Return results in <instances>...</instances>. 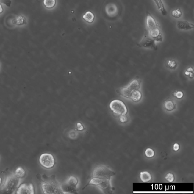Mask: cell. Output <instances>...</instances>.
Instances as JSON below:
<instances>
[{
	"mask_svg": "<svg viewBox=\"0 0 194 194\" xmlns=\"http://www.w3.org/2000/svg\"><path fill=\"white\" fill-rule=\"evenodd\" d=\"M94 18H95V16H94L93 14L89 11L87 12L83 16V18L89 23H92L93 21Z\"/></svg>",
	"mask_w": 194,
	"mask_h": 194,
	"instance_id": "obj_21",
	"label": "cell"
},
{
	"mask_svg": "<svg viewBox=\"0 0 194 194\" xmlns=\"http://www.w3.org/2000/svg\"><path fill=\"white\" fill-rule=\"evenodd\" d=\"M3 182V180L2 177H0V185L2 184Z\"/></svg>",
	"mask_w": 194,
	"mask_h": 194,
	"instance_id": "obj_32",
	"label": "cell"
},
{
	"mask_svg": "<svg viewBox=\"0 0 194 194\" xmlns=\"http://www.w3.org/2000/svg\"><path fill=\"white\" fill-rule=\"evenodd\" d=\"M141 84L139 80L137 79H134L130 82L127 87L132 93L133 91L140 90V88Z\"/></svg>",
	"mask_w": 194,
	"mask_h": 194,
	"instance_id": "obj_13",
	"label": "cell"
},
{
	"mask_svg": "<svg viewBox=\"0 0 194 194\" xmlns=\"http://www.w3.org/2000/svg\"><path fill=\"white\" fill-rule=\"evenodd\" d=\"M2 4L6 5L7 7H10L12 4V1L10 0H0V4Z\"/></svg>",
	"mask_w": 194,
	"mask_h": 194,
	"instance_id": "obj_28",
	"label": "cell"
},
{
	"mask_svg": "<svg viewBox=\"0 0 194 194\" xmlns=\"http://www.w3.org/2000/svg\"><path fill=\"white\" fill-rule=\"evenodd\" d=\"M41 182L42 192L46 194H63L61 189V183L57 180L54 175L48 176L44 175Z\"/></svg>",
	"mask_w": 194,
	"mask_h": 194,
	"instance_id": "obj_2",
	"label": "cell"
},
{
	"mask_svg": "<svg viewBox=\"0 0 194 194\" xmlns=\"http://www.w3.org/2000/svg\"><path fill=\"white\" fill-rule=\"evenodd\" d=\"M145 155L148 158H152L155 155V152L153 149L148 148L145 151Z\"/></svg>",
	"mask_w": 194,
	"mask_h": 194,
	"instance_id": "obj_25",
	"label": "cell"
},
{
	"mask_svg": "<svg viewBox=\"0 0 194 194\" xmlns=\"http://www.w3.org/2000/svg\"><path fill=\"white\" fill-rule=\"evenodd\" d=\"M156 3L158 9L160 11L162 15L163 16H166L168 14L167 11L165 8L162 0H154Z\"/></svg>",
	"mask_w": 194,
	"mask_h": 194,
	"instance_id": "obj_16",
	"label": "cell"
},
{
	"mask_svg": "<svg viewBox=\"0 0 194 194\" xmlns=\"http://www.w3.org/2000/svg\"><path fill=\"white\" fill-rule=\"evenodd\" d=\"M184 74H185V76L186 77H187L188 78L192 79L194 77V74L193 71H188L187 70H186L185 73H184Z\"/></svg>",
	"mask_w": 194,
	"mask_h": 194,
	"instance_id": "obj_27",
	"label": "cell"
},
{
	"mask_svg": "<svg viewBox=\"0 0 194 194\" xmlns=\"http://www.w3.org/2000/svg\"><path fill=\"white\" fill-rule=\"evenodd\" d=\"M146 24L148 30H150L155 28L159 27L158 24L154 18L148 12L146 13Z\"/></svg>",
	"mask_w": 194,
	"mask_h": 194,
	"instance_id": "obj_10",
	"label": "cell"
},
{
	"mask_svg": "<svg viewBox=\"0 0 194 194\" xmlns=\"http://www.w3.org/2000/svg\"><path fill=\"white\" fill-rule=\"evenodd\" d=\"M44 4L47 8H53L55 6L56 4L55 0H44Z\"/></svg>",
	"mask_w": 194,
	"mask_h": 194,
	"instance_id": "obj_24",
	"label": "cell"
},
{
	"mask_svg": "<svg viewBox=\"0 0 194 194\" xmlns=\"http://www.w3.org/2000/svg\"><path fill=\"white\" fill-rule=\"evenodd\" d=\"M15 174L18 178L23 179L26 175V171L23 167H19L15 170Z\"/></svg>",
	"mask_w": 194,
	"mask_h": 194,
	"instance_id": "obj_20",
	"label": "cell"
},
{
	"mask_svg": "<svg viewBox=\"0 0 194 194\" xmlns=\"http://www.w3.org/2000/svg\"><path fill=\"white\" fill-rule=\"evenodd\" d=\"M173 96L176 99L181 100L184 98L185 94L181 90H176L173 91Z\"/></svg>",
	"mask_w": 194,
	"mask_h": 194,
	"instance_id": "obj_22",
	"label": "cell"
},
{
	"mask_svg": "<svg viewBox=\"0 0 194 194\" xmlns=\"http://www.w3.org/2000/svg\"><path fill=\"white\" fill-rule=\"evenodd\" d=\"M166 179L169 182H172L174 181V175L172 173H170L168 174L165 177Z\"/></svg>",
	"mask_w": 194,
	"mask_h": 194,
	"instance_id": "obj_26",
	"label": "cell"
},
{
	"mask_svg": "<svg viewBox=\"0 0 194 194\" xmlns=\"http://www.w3.org/2000/svg\"><path fill=\"white\" fill-rule=\"evenodd\" d=\"M148 34L152 39L157 42H161L163 41V36L159 27H157L149 30Z\"/></svg>",
	"mask_w": 194,
	"mask_h": 194,
	"instance_id": "obj_9",
	"label": "cell"
},
{
	"mask_svg": "<svg viewBox=\"0 0 194 194\" xmlns=\"http://www.w3.org/2000/svg\"><path fill=\"white\" fill-rule=\"evenodd\" d=\"M182 13L179 8L173 10L171 12V15L173 17L176 18H179L182 16Z\"/></svg>",
	"mask_w": 194,
	"mask_h": 194,
	"instance_id": "obj_23",
	"label": "cell"
},
{
	"mask_svg": "<svg viewBox=\"0 0 194 194\" xmlns=\"http://www.w3.org/2000/svg\"><path fill=\"white\" fill-rule=\"evenodd\" d=\"M120 120L121 123H124L126 122L128 120V118L126 115H124L120 116Z\"/></svg>",
	"mask_w": 194,
	"mask_h": 194,
	"instance_id": "obj_29",
	"label": "cell"
},
{
	"mask_svg": "<svg viewBox=\"0 0 194 194\" xmlns=\"http://www.w3.org/2000/svg\"><path fill=\"white\" fill-rule=\"evenodd\" d=\"M142 97V93L140 90H137L133 91L132 93L130 99L133 102H138L141 100Z\"/></svg>",
	"mask_w": 194,
	"mask_h": 194,
	"instance_id": "obj_14",
	"label": "cell"
},
{
	"mask_svg": "<svg viewBox=\"0 0 194 194\" xmlns=\"http://www.w3.org/2000/svg\"><path fill=\"white\" fill-rule=\"evenodd\" d=\"M15 193L17 194H34V186L32 183L21 184L16 190Z\"/></svg>",
	"mask_w": 194,
	"mask_h": 194,
	"instance_id": "obj_8",
	"label": "cell"
},
{
	"mask_svg": "<svg viewBox=\"0 0 194 194\" xmlns=\"http://www.w3.org/2000/svg\"><path fill=\"white\" fill-rule=\"evenodd\" d=\"M110 110L117 116L126 115L127 113V108L125 104L119 99H115L110 104Z\"/></svg>",
	"mask_w": 194,
	"mask_h": 194,
	"instance_id": "obj_5",
	"label": "cell"
},
{
	"mask_svg": "<svg viewBox=\"0 0 194 194\" xmlns=\"http://www.w3.org/2000/svg\"><path fill=\"white\" fill-rule=\"evenodd\" d=\"M119 93L121 96L127 99H130L132 92L126 87H123L119 90Z\"/></svg>",
	"mask_w": 194,
	"mask_h": 194,
	"instance_id": "obj_17",
	"label": "cell"
},
{
	"mask_svg": "<svg viewBox=\"0 0 194 194\" xmlns=\"http://www.w3.org/2000/svg\"><path fill=\"white\" fill-rule=\"evenodd\" d=\"M39 162L42 167L47 169L53 168L56 163L53 155L47 153L42 154L40 156Z\"/></svg>",
	"mask_w": 194,
	"mask_h": 194,
	"instance_id": "obj_6",
	"label": "cell"
},
{
	"mask_svg": "<svg viewBox=\"0 0 194 194\" xmlns=\"http://www.w3.org/2000/svg\"><path fill=\"white\" fill-rule=\"evenodd\" d=\"M13 23L14 24L18 26L23 25L26 24L27 23L26 18L22 16H19L16 19H14Z\"/></svg>",
	"mask_w": 194,
	"mask_h": 194,
	"instance_id": "obj_19",
	"label": "cell"
},
{
	"mask_svg": "<svg viewBox=\"0 0 194 194\" xmlns=\"http://www.w3.org/2000/svg\"><path fill=\"white\" fill-rule=\"evenodd\" d=\"M77 130L79 131H82L84 129V127L83 126L82 124L80 123H78L77 124Z\"/></svg>",
	"mask_w": 194,
	"mask_h": 194,
	"instance_id": "obj_30",
	"label": "cell"
},
{
	"mask_svg": "<svg viewBox=\"0 0 194 194\" xmlns=\"http://www.w3.org/2000/svg\"><path fill=\"white\" fill-rule=\"evenodd\" d=\"M165 66L169 70H175L178 67L179 62L176 59H169L166 61Z\"/></svg>",
	"mask_w": 194,
	"mask_h": 194,
	"instance_id": "obj_11",
	"label": "cell"
},
{
	"mask_svg": "<svg viewBox=\"0 0 194 194\" xmlns=\"http://www.w3.org/2000/svg\"><path fill=\"white\" fill-rule=\"evenodd\" d=\"M115 174L116 173L107 166H97L93 170L90 180L83 189L91 185L97 187L104 193L111 194L113 190L111 179Z\"/></svg>",
	"mask_w": 194,
	"mask_h": 194,
	"instance_id": "obj_1",
	"label": "cell"
},
{
	"mask_svg": "<svg viewBox=\"0 0 194 194\" xmlns=\"http://www.w3.org/2000/svg\"><path fill=\"white\" fill-rule=\"evenodd\" d=\"M22 181L23 179L18 178L15 173H12L6 177L1 190L7 193H15Z\"/></svg>",
	"mask_w": 194,
	"mask_h": 194,
	"instance_id": "obj_3",
	"label": "cell"
},
{
	"mask_svg": "<svg viewBox=\"0 0 194 194\" xmlns=\"http://www.w3.org/2000/svg\"><path fill=\"white\" fill-rule=\"evenodd\" d=\"M141 181L143 182H148L152 179V176L151 174L147 171L141 172L140 174Z\"/></svg>",
	"mask_w": 194,
	"mask_h": 194,
	"instance_id": "obj_18",
	"label": "cell"
},
{
	"mask_svg": "<svg viewBox=\"0 0 194 194\" xmlns=\"http://www.w3.org/2000/svg\"><path fill=\"white\" fill-rule=\"evenodd\" d=\"M179 149V145L178 143H175L173 146V150L177 151Z\"/></svg>",
	"mask_w": 194,
	"mask_h": 194,
	"instance_id": "obj_31",
	"label": "cell"
},
{
	"mask_svg": "<svg viewBox=\"0 0 194 194\" xmlns=\"http://www.w3.org/2000/svg\"><path fill=\"white\" fill-rule=\"evenodd\" d=\"M164 106L165 109L168 111H171L174 110L176 107V104L174 100L168 99L164 102Z\"/></svg>",
	"mask_w": 194,
	"mask_h": 194,
	"instance_id": "obj_15",
	"label": "cell"
},
{
	"mask_svg": "<svg viewBox=\"0 0 194 194\" xmlns=\"http://www.w3.org/2000/svg\"><path fill=\"white\" fill-rule=\"evenodd\" d=\"M79 180L74 176H70L65 182L61 184V189L63 194H77Z\"/></svg>",
	"mask_w": 194,
	"mask_h": 194,
	"instance_id": "obj_4",
	"label": "cell"
},
{
	"mask_svg": "<svg viewBox=\"0 0 194 194\" xmlns=\"http://www.w3.org/2000/svg\"><path fill=\"white\" fill-rule=\"evenodd\" d=\"M177 27L180 30H187L193 29L194 26L193 24L186 21H179L177 23Z\"/></svg>",
	"mask_w": 194,
	"mask_h": 194,
	"instance_id": "obj_12",
	"label": "cell"
},
{
	"mask_svg": "<svg viewBox=\"0 0 194 194\" xmlns=\"http://www.w3.org/2000/svg\"><path fill=\"white\" fill-rule=\"evenodd\" d=\"M140 46L149 49L156 50L157 45L156 43L148 34V30H146L145 35L139 43Z\"/></svg>",
	"mask_w": 194,
	"mask_h": 194,
	"instance_id": "obj_7",
	"label": "cell"
}]
</instances>
